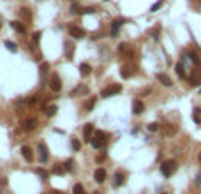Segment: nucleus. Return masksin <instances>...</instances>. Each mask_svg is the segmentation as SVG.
I'll return each instance as SVG.
<instances>
[{
    "mask_svg": "<svg viewBox=\"0 0 201 194\" xmlns=\"http://www.w3.org/2000/svg\"><path fill=\"white\" fill-rule=\"evenodd\" d=\"M122 92V85L120 83H113V85L106 86L103 92H101V97H104V99H108V97H113V95L120 94Z\"/></svg>",
    "mask_w": 201,
    "mask_h": 194,
    "instance_id": "1",
    "label": "nucleus"
},
{
    "mask_svg": "<svg viewBox=\"0 0 201 194\" xmlns=\"http://www.w3.org/2000/svg\"><path fill=\"white\" fill-rule=\"evenodd\" d=\"M175 171H176V161H173V159H170V161H166V163L161 164V173L164 176H171Z\"/></svg>",
    "mask_w": 201,
    "mask_h": 194,
    "instance_id": "2",
    "label": "nucleus"
},
{
    "mask_svg": "<svg viewBox=\"0 0 201 194\" xmlns=\"http://www.w3.org/2000/svg\"><path fill=\"white\" fill-rule=\"evenodd\" d=\"M49 88L53 92H60V88H62V83H60V78H58V74H51V78H49Z\"/></svg>",
    "mask_w": 201,
    "mask_h": 194,
    "instance_id": "3",
    "label": "nucleus"
},
{
    "mask_svg": "<svg viewBox=\"0 0 201 194\" xmlns=\"http://www.w3.org/2000/svg\"><path fill=\"white\" fill-rule=\"evenodd\" d=\"M124 23H125L124 18H116L115 21L111 23V32H109V34H111V37H116V36H118V30L122 28V25H124Z\"/></svg>",
    "mask_w": 201,
    "mask_h": 194,
    "instance_id": "4",
    "label": "nucleus"
},
{
    "mask_svg": "<svg viewBox=\"0 0 201 194\" xmlns=\"http://www.w3.org/2000/svg\"><path fill=\"white\" fill-rule=\"evenodd\" d=\"M69 34H71V37H74V39H83V37L87 36V32L80 27H69Z\"/></svg>",
    "mask_w": 201,
    "mask_h": 194,
    "instance_id": "5",
    "label": "nucleus"
},
{
    "mask_svg": "<svg viewBox=\"0 0 201 194\" xmlns=\"http://www.w3.org/2000/svg\"><path fill=\"white\" fill-rule=\"evenodd\" d=\"M106 176H108V173H106V169H104V168H97V169H95V173H94V178H95V182H97V184H103V182L106 180Z\"/></svg>",
    "mask_w": 201,
    "mask_h": 194,
    "instance_id": "6",
    "label": "nucleus"
},
{
    "mask_svg": "<svg viewBox=\"0 0 201 194\" xmlns=\"http://www.w3.org/2000/svg\"><path fill=\"white\" fill-rule=\"evenodd\" d=\"M21 127L23 129H27V131H34V129L37 127V120L36 118H25V120L21 122Z\"/></svg>",
    "mask_w": 201,
    "mask_h": 194,
    "instance_id": "7",
    "label": "nucleus"
},
{
    "mask_svg": "<svg viewBox=\"0 0 201 194\" xmlns=\"http://www.w3.org/2000/svg\"><path fill=\"white\" fill-rule=\"evenodd\" d=\"M39 159H41V163H48V159H49L48 148H46L44 143H39Z\"/></svg>",
    "mask_w": 201,
    "mask_h": 194,
    "instance_id": "8",
    "label": "nucleus"
},
{
    "mask_svg": "<svg viewBox=\"0 0 201 194\" xmlns=\"http://www.w3.org/2000/svg\"><path fill=\"white\" fill-rule=\"evenodd\" d=\"M143 109H145L143 101L136 99V101L132 103V113H134V115H141V113H143Z\"/></svg>",
    "mask_w": 201,
    "mask_h": 194,
    "instance_id": "9",
    "label": "nucleus"
},
{
    "mask_svg": "<svg viewBox=\"0 0 201 194\" xmlns=\"http://www.w3.org/2000/svg\"><path fill=\"white\" fill-rule=\"evenodd\" d=\"M21 155L27 159L28 163L34 161V152H32V148H30V147H27V145H23V147H21Z\"/></svg>",
    "mask_w": 201,
    "mask_h": 194,
    "instance_id": "10",
    "label": "nucleus"
},
{
    "mask_svg": "<svg viewBox=\"0 0 201 194\" xmlns=\"http://www.w3.org/2000/svg\"><path fill=\"white\" fill-rule=\"evenodd\" d=\"M94 125H92V124H87L85 127H83V136H85V140L87 141H90L92 140V134H94Z\"/></svg>",
    "mask_w": 201,
    "mask_h": 194,
    "instance_id": "11",
    "label": "nucleus"
},
{
    "mask_svg": "<svg viewBox=\"0 0 201 194\" xmlns=\"http://www.w3.org/2000/svg\"><path fill=\"white\" fill-rule=\"evenodd\" d=\"M11 28H13V30H16L18 34H25V30H27V28H25V25H23L21 21H11Z\"/></svg>",
    "mask_w": 201,
    "mask_h": 194,
    "instance_id": "12",
    "label": "nucleus"
},
{
    "mask_svg": "<svg viewBox=\"0 0 201 194\" xmlns=\"http://www.w3.org/2000/svg\"><path fill=\"white\" fill-rule=\"evenodd\" d=\"M157 80H159V81H161L164 86H171V85H173V81L170 80V76H166V74H161V72L157 74Z\"/></svg>",
    "mask_w": 201,
    "mask_h": 194,
    "instance_id": "13",
    "label": "nucleus"
},
{
    "mask_svg": "<svg viewBox=\"0 0 201 194\" xmlns=\"http://www.w3.org/2000/svg\"><path fill=\"white\" fill-rule=\"evenodd\" d=\"M87 92H88V88H87L85 85H78L76 88L71 92V94H72V95H83V94H87Z\"/></svg>",
    "mask_w": 201,
    "mask_h": 194,
    "instance_id": "14",
    "label": "nucleus"
},
{
    "mask_svg": "<svg viewBox=\"0 0 201 194\" xmlns=\"http://www.w3.org/2000/svg\"><path fill=\"white\" fill-rule=\"evenodd\" d=\"M57 111H58V108L55 106V104H49V106H46V109H44V113L48 115V117H55Z\"/></svg>",
    "mask_w": 201,
    "mask_h": 194,
    "instance_id": "15",
    "label": "nucleus"
},
{
    "mask_svg": "<svg viewBox=\"0 0 201 194\" xmlns=\"http://www.w3.org/2000/svg\"><path fill=\"white\" fill-rule=\"evenodd\" d=\"M80 72L83 74V76H88L90 72H92V67H90L88 64H85V62H83V64L80 65Z\"/></svg>",
    "mask_w": 201,
    "mask_h": 194,
    "instance_id": "16",
    "label": "nucleus"
},
{
    "mask_svg": "<svg viewBox=\"0 0 201 194\" xmlns=\"http://www.w3.org/2000/svg\"><path fill=\"white\" fill-rule=\"evenodd\" d=\"M134 71H136V69H134L132 65H125V67H122V76H124V78H129Z\"/></svg>",
    "mask_w": 201,
    "mask_h": 194,
    "instance_id": "17",
    "label": "nucleus"
},
{
    "mask_svg": "<svg viewBox=\"0 0 201 194\" xmlns=\"http://www.w3.org/2000/svg\"><path fill=\"white\" fill-rule=\"evenodd\" d=\"M113 184H115L116 187L124 185V184H125V176L122 175V173H116V175H115V182H113Z\"/></svg>",
    "mask_w": 201,
    "mask_h": 194,
    "instance_id": "18",
    "label": "nucleus"
},
{
    "mask_svg": "<svg viewBox=\"0 0 201 194\" xmlns=\"http://www.w3.org/2000/svg\"><path fill=\"white\" fill-rule=\"evenodd\" d=\"M90 145H92L94 148H103V147H104V141L99 140V138H92V140H90Z\"/></svg>",
    "mask_w": 201,
    "mask_h": 194,
    "instance_id": "19",
    "label": "nucleus"
},
{
    "mask_svg": "<svg viewBox=\"0 0 201 194\" xmlns=\"http://www.w3.org/2000/svg\"><path fill=\"white\" fill-rule=\"evenodd\" d=\"M4 46H5V48H7L9 51H13V53H16V51H18V44H16V42L5 41V42H4Z\"/></svg>",
    "mask_w": 201,
    "mask_h": 194,
    "instance_id": "20",
    "label": "nucleus"
},
{
    "mask_svg": "<svg viewBox=\"0 0 201 194\" xmlns=\"http://www.w3.org/2000/svg\"><path fill=\"white\" fill-rule=\"evenodd\" d=\"M72 194H87L85 187H83L81 184H74V187H72Z\"/></svg>",
    "mask_w": 201,
    "mask_h": 194,
    "instance_id": "21",
    "label": "nucleus"
},
{
    "mask_svg": "<svg viewBox=\"0 0 201 194\" xmlns=\"http://www.w3.org/2000/svg\"><path fill=\"white\" fill-rule=\"evenodd\" d=\"M65 57L69 60L72 58V44H71V42H65Z\"/></svg>",
    "mask_w": 201,
    "mask_h": 194,
    "instance_id": "22",
    "label": "nucleus"
},
{
    "mask_svg": "<svg viewBox=\"0 0 201 194\" xmlns=\"http://www.w3.org/2000/svg\"><path fill=\"white\" fill-rule=\"evenodd\" d=\"M199 115H201V108H194V122H196L198 125H201V118H199Z\"/></svg>",
    "mask_w": 201,
    "mask_h": 194,
    "instance_id": "23",
    "label": "nucleus"
},
{
    "mask_svg": "<svg viewBox=\"0 0 201 194\" xmlns=\"http://www.w3.org/2000/svg\"><path fill=\"white\" fill-rule=\"evenodd\" d=\"M36 173L41 176V178H42V180H48V171H46V169H42V168H37Z\"/></svg>",
    "mask_w": 201,
    "mask_h": 194,
    "instance_id": "24",
    "label": "nucleus"
},
{
    "mask_svg": "<svg viewBox=\"0 0 201 194\" xmlns=\"http://www.w3.org/2000/svg\"><path fill=\"white\" fill-rule=\"evenodd\" d=\"M162 4H164V0H157L155 4L152 5V7H150V11H152V13H155V11H159L162 7Z\"/></svg>",
    "mask_w": 201,
    "mask_h": 194,
    "instance_id": "25",
    "label": "nucleus"
},
{
    "mask_svg": "<svg viewBox=\"0 0 201 194\" xmlns=\"http://www.w3.org/2000/svg\"><path fill=\"white\" fill-rule=\"evenodd\" d=\"M95 103H97V99H95V97H92V99L88 101V103H87V111H92V109H94V106H95Z\"/></svg>",
    "mask_w": 201,
    "mask_h": 194,
    "instance_id": "26",
    "label": "nucleus"
},
{
    "mask_svg": "<svg viewBox=\"0 0 201 194\" xmlns=\"http://www.w3.org/2000/svg\"><path fill=\"white\" fill-rule=\"evenodd\" d=\"M175 67H176V72H178V76H180V78H185V71H183V64H176Z\"/></svg>",
    "mask_w": 201,
    "mask_h": 194,
    "instance_id": "27",
    "label": "nucleus"
},
{
    "mask_svg": "<svg viewBox=\"0 0 201 194\" xmlns=\"http://www.w3.org/2000/svg\"><path fill=\"white\" fill-rule=\"evenodd\" d=\"M189 80H191L189 83H191L192 86H196V85H199V83H201V78H199V76H191Z\"/></svg>",
    "mask_w": 201,
    "mask_h": 194,
    "instance_id": "28",
    "label": "nucleus"
},
{
    "mask_svg": "<svg viewBox=\"0 0 201 194\" xmlns=\"http://www.w3.org/2000/svg\"><path fill=\"white\" fill-rule=\"evenodd\" d=\"M95 138H99V140H103V141H106V138H108V134L104 131H95Z\"/></svg>",
    "mask_w": 201,
    "mask_h": 194,
    "instance_id": "29",
    "label": "nucleus"
},
{
    "mask_svg": "<svg viewBox=\"0 0 201 194\" xmlns=\"http://www.w3.org/2000/svg\"><path fill=\"white\" fill-rule=\"evenodd\" d=\"M72 159H69V161H65V163H64V169H65V171H71L72 169Z\"/></svg>",
    "mask_w": 201,
    "mask_h": 194,
    "instance_id": "30",
    "label": "nucleus"
},
{
    "mask_svg": "<svg viewBox=\"0 0 201 194\" xmlns=\"http://www.w3.org/2000/svg\"><path fill=\"white\" fill-rule=\"evenodd\" d=\"M53 173H57V175H64L65 169H64V166H55L53 168Z\"/></svg>",
    "mask_w": 201,
    "mask_h": 194,
    "instance_id": "31",
    "label": "nucleus"
},
{
    "mask_svg": "<svg viewBox=\"0 0 201 194\" xmlns=\"http://www.w3.org/2000/svg\"><path fill=\"white\" fill-rule=\"evenodd\" d=\"M71 145H72V148L76 150V152H78V150L81 148V143H80V141H78V140H72V141H71Z\"/></svg>",
    "mask_w": 201,
    "mask_h": 194,
    "instance_id": "32",
    "label": "nucleus"
},
{
    "mask_svg": "<svg viewBox=\"0 0 201 194\" xmlns=\"http://www.w3.org/2000/svg\"><path fill=\"white\" fill-rule=\"evenodd\" d=\"M48 65H49V64H41V74H42V76H44V74H46V72H48Z\"/></svg>",
    "mask_w": 201,
    "mask_h": 194,
    "instance_id": "33",
    "label": "nucleus"
},
{
    "mask_svg": "<svg viewBox=\"0 0 201 194\" xmlns=\"http://www.w3.org/2000/svg\"><path fill=\"white\" fill-rule=\"evenodd\" d=\"M125 50H127V44H125V42H122V44L118 46V53L124 55V53H125Z\"/></svg>",
    "mask_w": 201,
    "mask_h": 194,
    "instance_id": "34",
    "label": "nucleus"
},
{
    "mask_svg": "<svg viewBox=\"0 0 201 194\" xmlns=\"http://www.w3.org/2000/svg\"><path fill=\"white\" fill-rule=\"evenodd\" d=\"M148 131H152V132L159 131V124H150V125H148Z\"/></svg>",
    "mask_w": 201,
    "mask_h": 194,
    "instance_id": "35",
    "label": "nucleus"
},
{
    "mask_svg": "<svg viewBox=\"0 0 201 194\" xmlns=\"http://www.w3.org/2000/svg\"><path fill=\"white\" fill-rule=\"evenodd\" d=\"M189 58L192 60V62H199V60H198V57H196V53H194V51H189Z\"/></svg>",
    "mask_w": 201,
    "mask_h": 194,
    "instance_id": "36",
    "label": "nucleus"
},
{
    "mask_svg": "<svg viewBox=\"0 0 201 194\" xmlns=\"http://www.w3.org/2000/svg\"><path fill=\"white\" fill-rule=\"evenodd\" d=\"M41 36H42V34H41V32H36V34H34V37H32V39H34V44H37V42H39Z\"/></svg>",
    "mask_w": 201,
    "mask_h": 194,
    "instance_id": "37",
    "label": "nucleus"
},
{
    "mask_svg": "<svg viewBox=\"0 0 201 194\" xmlns=\"http://www.w3.org/2000/svg\"><path fill=\"white\" fill-rule=\"evenodd\" d=\"M92 13H95V9H94V7H88V9H83V14H92Z\"/></svg>",
    "mask_w": 201,
    "mask_h": 194,
    "instance_id": "38",
    "label": "nucleus"
},
{
    "mask_svg": "<svg viewBox=\"0 0 201 194\" xmlns=\"http://www.w3.org/2000/svg\"><path fill=\"white\" fill-rule=\"evenodd\" d=\"M21 14H23V16H27V18H30V11H27L25 7L21 9Z\"/></svg>",
    "mask_w": 201,
    "mask_h": 194,
    "instance_id": "39",
    "label": "nucleus"
},
{
    "mask_svg": "<svg viewBox=\"0 0 201 194\" xmlns=\"http://www.w3.org/2000/svg\"><path fill=\"white\" fill-rule=\"evenodd\" d=\"M152 36H154V39H159V37H157V36H159V28H154V30H152Z\"/></svg>",
    "mask_w": 201,
    "mask_h": 194,
    "instance_id": "40",
    "label": "nucleus"
},
{
    "mask_svg": "<svg viewBox=\"0 0 201 194\" xmlns=\"http://www.w3.org/2000/svg\"><path fill=\"white\" fill-rule=\"evenodd\" d=\"M5 185V178H0V194H2V189H4Z\"/></svg>",
    "mask_w": 201,
    "mask_h": 194,
    "instance_id": "41",
    "label": "nucleus"
},
{
    "mask_svg": "<svg viewBox=\"0 0 201 194\" xmlns=\"http://www.w3.org/2000/svg\"><path fill=\"white\" fill-rule=\"evenodd\" d=\"M198 185H201V175H198V180H196Z\"/></svg>",
    "mask_w": 201,
    "mask_h": 194,
    "instance_id": "42",
    "label": "nucleus"
},
{
    "mask_svg": "<svg viewBox=\"0 0 201 194\" xmlns=\"http://www.w3.org/2000/svg\"><path fill=\"white\" fill-rule=\"evenodd\" d=\"M199 163H201V152H199Z\"/></svg>",
    "mask_w": 201,
    "mask_h": 194,
    "instance_id": "43",
    "label": "nucleus"
},
{
    "mask_svg": "<svg viewBox=\"0 0 201 194\" xmlns=\"http://www.w3.org/2000/svg\"><path fill=\"white\" fill-rule=\"evenodd\" d=\"M94 194H101V192H94Z\"/></svg>",
    "mask_w": 201,
    "mask_h": 194,
    "instance_id": "44",
    "label": "nucleus"
},
{
    "mask_svg": "<svg viewBox=\"0 0 201 194\" xmlns=\"http://www.w3.org/2000/svg\"><path fill=\"white\" fill-rule=\"evenodd\" d=\"M162 194H168V192H162Z\"/></svg>",
    "mask_w": 201,
    "mask_h": 194,
    "instance_id": "45",
    "label": "nucleus"
},
{
    "mask_svg": "<svg viewBox=\"0 0 201 194\" xmlns=\"http://www.w3.org/2000/svg\"><path fill=\"white\" fill-rule=\"evenodd\" d=\"M104 2H108V0H104Z\"/></svg>",
    "mask_w": 201,
    "mask_h": 194,
    "instance_id": "46",
    "label": "nucleus"
},
{
    "mask_svg": "<svg viewBox=\"0 0 201 194\" xmlns=\"http://www.w3.org/2000/svg\"><path fill=\"white\" fill-rule=\"evenodd\" d=\"M199 94H201V90H199Z\"/></svg>",
    "mask_w": 201,
    "mask_h": 194,
    "instance_id": "47",
    "label": "nucleus"
}]
</instances>
